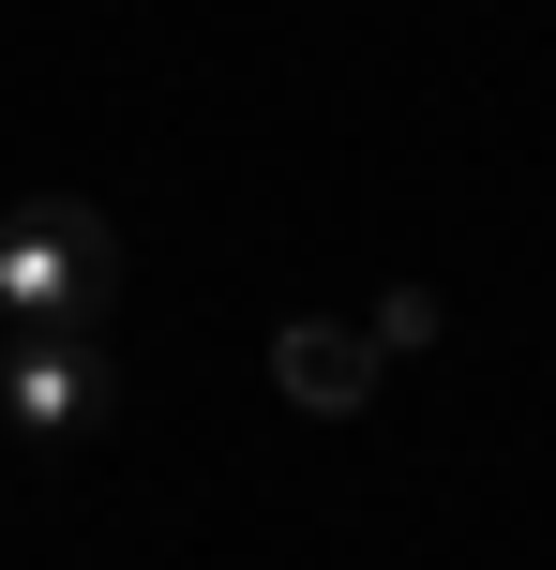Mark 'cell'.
Here are the masks:
<instances>
[{"mask_svg":"<svg viewBox=\"0 0 556 570\" xmlns=\"http://www.w3.org/2000/svg\"><path fill=\"white\" fill-rule=\"evenodd\" d=\"M136 256L90 196H16L0 210V331H106Z\"/></svg>","mask_w":556,"mask_h":570,"instance_id":"1","label":"cell"},{"mask_svg":"<svg viewBox=\"0 0 556 570\" xmlns=\"http://www.w3.org/2000/svg\"><path fill=\"white\" fill-rule=\"evenodd\" d=\"M377 345H361V315H286L271 331V391L286 405H316V421H347V405H377Z\"/></svg>","mask_w":556,"mask_h":570,"instance_id":"3","label":"cell"},{"mask_svg":"<svg viewBox=\"0 0 556 570\" xmlns=\"http://www.w3.org/2000/svg\"><path fill=\"white\" fill-rule=\"evenodd\" d=\"M361 345H377V361H421V345H437V285H377Z\"/></svg>","mask_w":556,"mask_h":570,"instance_id":"4","label":"cell"},{"mask_svg":"<svg viewBox=\"0 0 556 570\" xmlns=\"http://www.w3.org/2000/svg\"><path fill=\"white\" fill-rule=\"evenodd\" d=\"M106 421H120V345L106 331H0V435L90 451Z\"/></svg>","mask_w":556,"mask_h":570,"instance_id":"2","label":"cell"}]
</instances>
